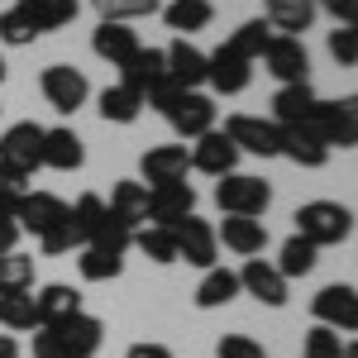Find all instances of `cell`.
<instances>
[{
  "label": "cell",
  "mask_w": 358,
  "mask_h": 358,
  "mask_svg": "<svg viewBox=\"0 0 358 358\" xmlns=\"http://www.w3.org/2000/svg\"><path fill=\"white\" fill-rule=\"evenodd\" d=\"M106 220V201L96 192L77 196L72 206H67V224H72V234H77V244H91V234H96V224Z\"/></svg>",
  "instance_id": "obj_32"
},
{
  "label": "cell",
  "mask_w": 358,
  "mask_h": 358,
  "mask_svg": "<svg viewBox=\"0 0 358 358\" xmlns=\"http://www.w3.org/2000/svg\"><path fill=\"white\" fill-rule=\"evenodd\" d=\"M48 330L62 339V349H67L72 358H96V354H101V344H106V325H101L96 315H86V310L67 315V320H57V325H48Z\"/></svg>",
  "instance_id": "obj_13"
},
{
  "label": "cell",
  "mask_w": 358,
  "mask_h": 358,
  "mask_svg": "<svg viewBox=\"0 0 358 358\" xmlns=\"http://www.w3.org/2000/svg\"><path fill=\"white\" fill-rule=\"evenodd\" d=\"M143 187H158V182H187V172H192V153H187V143H158V148H148L143 153Z\"/></svg>",
  "instance_id": "obj_15"
},
{
  "label": "cell",
  "mask_w": 358,
  "mask_h": 358,
  "mask_svg": "<svg viewBox=\"0 0 358 358\" xmlns=\"http://www.w3.org/2000/svg\"><path fill=\"white\" fill-rule=\"evenodd\" d=\"M0 167H10L15 177L29 182V177L43 167V124H34V120L10 124V129L0 134Z\"/></svg>",
  "instance_id": "obj_3"
},
{
  "label": "cell",
  "mask_w": 358,
  "mask_h": 358,
  "mask_svg": "<svg viewBox=\"0 0 358 358\" xmlns=\"http://www.w3.org/2000/svg\"><path fill=\"white\" fill-rule=\"evenodd\" d=\"M315 10H325V15H334L339 24H358V0H315Z\"/></svg>",
  "instance_id": "obj_48"
},
{
  "label": "cell",
  "mask_w": 358,
  "mask_h": 358,
  "mask_svg": "<svg viewBox=\"0 0 358 358\" xmlns=\"http://www.w3.org/2000/svg\"><path fill=\"white\" fill-rule=\"evenodd\" d=\"M34 38H38V34L29 29V20L10 5V10L0 15V43H5V48H24V43H34Z\"/></svg>",
  "instance_id": "obj_42"
},
{
  "label": "cell",
  "mask_w": 358,
  "mask_h": 358,
  "mask_svg": "<svg viewBox=\"0 0 358 358\" xmlns=\"http://www.w3.org/2000/svg\"><path fill=\"white\" fill-rule=\"evenodd\" d=\"M263 67H268L282 86L310 82V53H306V38L273 34V38H268V48H263Z\"/></svg>",
  "instance_id": "obj_9"
},
{
  "label": "cell",
  "mask_w": 358,
  "mask_h": 358,
  "mask_svg": "<svg viewBox=\"0 0 358 358\" xmlns=\"http://www.w3.org/2000/svg\"><path fill=\"white\" fill-rule=\"evenodd\" d=\"M277 158H292L296 167L315 172V167L330 163V148H325V138L315 134L310 124H287V129H282V153H277Z\"/></svg>",
  "instance_id": "obj_19"
},
{
  "label": "cell",
  "mask_w": 358,
  "mask_h": 358,
  "mask_svg": "<svg viewBox=\"0 0 358 358\" xmlns=\"http://www.w3.org/2000/svg\"><path fill=\"white\" fill-rule=\"evenodd\" d=\"M163 57H167V82L172 86H182V91H201L206 86V53L196 43L177 38V43L163 48Z\"/></svg>",
  "instance_id": "obj_17"
},
{
  "label": "cell",
  "mask_w": 358,
  "mask_h": 358,
  "mask_svg": "<svg viewBox=\"0 0 358 358\" xmlns=\"http://www.w3.org/2000/svg\"><path fill=\"white\" fill-rule=\"evenodd\" d=\"M167 77V57L163 48H138L124 67H120V86H129V91H138V96H148L153 86Z\"/></svg>",
  "instance_id": "obj_24"
},
{
  "label": "cell",
  "mask_w": 358,
  "mask_h": 358,
  "mask_svg": "<svg viewBox=\"0 0 358 358\" xmlns=\"http://www.w3.org/2000/svg\"><path fill=\"white\" fill-rule=\"evenodd\" d=\"M138 115H143V96L138 91H129V86H106L101 91V120L106 124H134Z\"/></svg>",
  "instance_id": "obj_31"
},
{
  "label": "cell",
  "mask_w": 358,
  "mask_h": 358,
  "mask_svg": "<svg viewBox=\"0 0 358 358\" xmlns=\"http://www.w3.org/2000/svg\"><path fill=\"white\" fill-rule=\"evenodd\" d=\"M38 248H43L48 258H57V253H72V248H82V244H77V234H72V224L62 220L57 229H48V234L38 239Z\"/></svg>",
  "instance_id": "obj_46"
},
{
  "label": "cell",
  "mask_w": 358,
  "mask_h": 358,
  "mask_svg": "<svg viewBox=\"0 0 358 358\" xmlns=\"http://www.w3.org/2000/svg\"><path fill=\"white\" fill-rule=\"evenodd\" d=\"M315 263H320V248H315V244H306V239H296V234H292V239L282 244V258H277L273 268H277L282 277H287V282H292V277L315 273Z\"/></svg>",
  "instance_id": "obj_36"
},
{
  "label": "cell",
  "mask_w": 358,
  "mask_h": 358,
  "mask_svg": "<svg viewBox=\"0 0 358 358\" xmlns=\"http://www.w3.org/2000/svg\"><path fill=\"white\" fill-rule=\"evenodd\" d=\"M248 82H253V62L229 53L224 43L215 53H206V86H215L220 96H239V91H248Z\"/></svg>",
  "instance_id": "obj_14"
},
{
  "label": "cell",
  "mask_w": 358,
  "mask_h": 358,
  "mask_svg": "<svg viewBox=\"0 0 358 358\" xmlns=\"http://www.w3.org/2000/svg\"><path fill=\"white\" fill-rule=\"evenodd\" d=\"M239 153H253V158H277L282 153V129L263 115H229L220 129Z\"/></svg>",
  "instance_id": "obj_6"
},
{
  "label": "cell",
  "mask_w": 358,
  "mask_h": 358,
  "mask_svg": "<svg viewBox=\"0 0 358 358\" xmlns=\"http://www.w3.org/2000/svg\"><path fill=\"white\" fill-rule=\"evenodd\" d=\"M315 0H263V20L273 34H287V38H301L306 29L315 24Z\"/></svg>",
  "instance_id": "obj_20"
},
{
  "label": "cell",
  "mask_w": 358,
  "mask_h": 358,
  "mask_svg": "<svg viewBox=\"0 0 358 358\" xmlns=\"http://www.w3.org/2000/svg\"><path fill=\"white\" fill-rule=\"evenodd\" d=\"M15 10L29 20L34 34H57L77 20V0H20Z\"/></svg>",
  "instance_id": "obj_27"
},
{
  "label": "cell",
  "mask_w": 358,
  "mask_h": 358,
  "mask_svg": "<svg viewBox=\"0 0 358 358\" xmlns=\"http://www.w3.org/2000/svg\"><path fill=\"white\" fill-rule=\"evenodd\" d=\"M349 334L330 330V325H310L301 339V358H349Z\"/></svg>",
  "instance_id": "obj_35"
},
{
  "label": "cell",
  "mask_w": 358,
  "mask_h": 358,
  "mask_svg": "<svg viewBox=\"0 0 358 358\" xmlns=\"http://www.w3.org/2000/svg\"><path fill=\"white\" fill-rule=\"evenodd\" d=\"M82 282H110V277L124 273V253H110V248H96V244H82Z\"/></svg>",
  "instance_id": "obj_33"
},
{
  "label": "cell",
  "mask_w": 358,
  "mask_h": 358,
  "mask_svg": "<svg viewBox=\"0 0 358 358\" xmlns=\"http://www.w3.org/2000/svg\"><path fill=\"white\" fill-rule=\"evenodd\" d=\"M0 82H5V57H0Z\"/></svg>",
  "instance_id": "obj_52"
},
{
  "label": "cell",
  "mask_w": 358,
  "mask_h": 358,
  "mask_svg": "<svg viewBox=\"0 0 358 358\" xmlns=\"http://www.w3.org/2000/svg\"><path fill=\"white\" fill-rule=\"evenodd\" d=\"M172 244H177V263H192V268H215L220 258V244H215V224H206L201 215H187V220L172 224Z\"/></svg>",
  "instance_id": "obj_7"
},
{
  "label": "cell",
  "mask_w": 358,
  "mask_h": 358,
  "mask_svg": "<svg viewBox=\"0 0 358 358\" xmlns=\"http://www.w3.org/2000/svg\"><path fill=\"white\" fill-rule=\"evenodd\" d=\"M163 20H167V29H177V38H192L201 29H210L215 5H210V0H167Z\"/></svg>",
  "instance_id": "obj_29"
},
{
  "label": "cell",
  "mask_w": 358,
  "mask_h": 358,
  "mask_svg": "<svg viewBox=\"0 0 358 358\" xmlns=\"http://www.w3.org/2000/svg\"><path fill=\"white\" fill-rule=\"evenodd\" d=\"M86 163V143L77 138V129L57 124V129H43V167L53 172H77Z\"/></svg>",
  "instance_id": "obj_22"
},
{
  "label": "cell",
  "mask_w": 358,
  "mask_h": 358,
  "mask_svg": "<svg viewBox=\"0 0 358 358\" xmlns=\"http://www.w3.org/2000/svg\"><path fill=\"white\" fill-rule=\"evenodd\" d=\"M91 10L101 15V24H129L158 10V0H91Z\"/></svg>",
  "instance_id": "obj_40"
},
{
  "label": "cell",
  "mask_w": 358,
  "mask_h": 358,
  "mask_svg": "<svg viewBox=\"0 0 358 358\" xmlns=\"http://www.w3.org/2000/svg\"><path fill=\"white\" fill-rule=\"evenodd\" d=\"M215 244H224L229 253H239V258H253V253H263V244H268V224L244 220V215H224V224L215 229Z\"/></svg>",
  "instance_id": "obj_23"
},
{
  "label": "cell",
  "mask_w": 358,
  "mask_h": 358,
  "mask_svg": "<svg viewBox=\"0 0 358 358\" xmlns=\"http://www.w3.org/2000/svg\"><path fill=\"white\" fill-rule=\"evenodd\" d=\"M187 153H192V172H206V177H229V172L239 167V148H234L220 129L201 134Z\"/></svg>",
  "instance_id": "obj_16"
},
{
  "label": "cell",
  "mask_w": 358,
  "mask_h": 358,
  "mask_svg": "<svg viewBox=\"0 0 358 358\" xmlns=\"http://www.w3.org/2000/svg\"><path fill=\"white\" fill-rule=\"evenodd\" d=\"M215 358H268V349L253 334H224L220 344H215Z\"/></svg>",
  "instance_id": "obj_44"
},
{
  "label": "cell",
  "mask_w": 358,
  "mask_h": 358,
  "mask_svg": "<svg viewBox=\"0 0 358 358\" xmlns=\"http://www.w3.org/2000/svg\"><path fill=\"white\" fill-rule=\"evenodd\" d=\"M143 258H153V263H177V244H172V229H163V224H143V229H134V244Z\"/></svg>",
  "instance_id": "obj_37"
},
{
  "label": "cell",
  "mask_w": 358,
  "mask_h": 358,
  "mask_svg": "<svg viewBox=\"0 0 358 358\" xmlns=\"http://www.w3.org/2000/svg\"><path fill=\"white\" fill-rule=\"evenodd\" d=\"M310 315H315V325H330L339 334H354L358 330V292L349 282H334L325 292H315L310 296Z\"/></svg>",
  "instance_id": "obj_8"
},
{
  "label": "cell",
  "mask_w": 358,
  "mask_h": 358,
  "mask_svg": "<svg viewBox=\"0 0 358 358\" xmlns=\"http://www.w3.org/2000/svg\"><path fill=\"white\" fill-rule=\"evenodd\" d=\"M167 124L177 129V138H201V134H210L215 129V101L206 96V91H182L177 96V106L163 115Z\"/></svg>",
  "instance_id": "obj_10"
},
{
  "label": "cell",
  "mask_w": 358,
  "mask_h": 358,
  "mask_svg": "<svg viewBox=\"0 0 358 358\" xmlns=\"http://www.w3.org/2000/svg\"><path fill=\"white\" fill-rule=\"evenodd\" d=\"M0 358H20V344L10 334H0Z\"/></svg>",
  "instance_id": "obj_51"
},
{
  "label": "cell",
  "mask_w": 358,
  "mask_h": 358,
  "mask_svg": "<svg viewBox=\"0 0 358 358\" xmlns=\"http://www.w3.org/2000/svg\"><path fill=\"white\" fill-rule=\"evenodd\" d=\"M239 296V273L234 268H206V277H201V287H196V306L201 310H220V306H229Z\"/></svg>",
  "instance_id": "obj_30"
},
{
  "label": "cell",
  "mask_w": 358,
  "mask_h": 358,
  "mask_svg": "<svg viewBox=\"0 0 358 358\" xmlns=\"http://www.w3.org/2000/svg\"><path fill=\"white\" fill-rule=\"evenodd\" d=\"M124 358H172V349H167V344H148V339H143V344H129V354Z\"/></svg>",
  "instance_id": "obj_49"
},
{
  "label": "cell",
  "mask_w": 358,
  "mask_h": 358,
  "mask_svg": "<svg viewBox=\"0 0 358 358\" xmlns=\"http://www.w3.org/2000/svg\"><path fill=\"white\" fill-rule=\"evenodd\" d=\"M354 234V210L339 206V201H306L296 210V239L315 248H330V244H344Z\"/></svg>",
  "instance_id": "obj_1"
},
{
  "label": "cell",
  "mask_w": 358,
  "mask_h": 358,
  "mask_svg": "<svg viewBox=\"0 0 358 358\" xmlns=\"http://www.w3.org/2000/svg\"><path fill=\"white\" fill-rule=\"evenodd\" d=\"M34 358H72V354L62 349V339H57L48 325H38V330H34Z\"/></svg>",
  "instance_id": "obj_47"
},
{
  "label": "cell",
  "mask_w": 358,
  "mask_h": 358,
  "mask_svg": "<svg viewBox=\"0 0 358 358\" xmlns=\"http://www.w3.org/2000/svg\"><path fill=\"white\" fill-rule=\"evenodd\" d=\"M67 220V201L53 192H24L20 196V210H15V224H20V234H48V229H57V224Z\"/></svg>",
  "instance_id": "obj_12"
},
{
  "label": "cell",
  "mask_w": 358,
  "mask_h": 358,
  "mask_svg": "<svg viewBox=\"0 0 358 358\" xmlns=\"http://www.w3.org/2000/svg\"><path fill=\"white\" fill-rule=\"evenodd\" d=\"M315 134L325 138V148H354L358 143V101L344 96V101H315V115L306 120Z\"/></svg>",
  "instance_id": "obj_4"
},
{
  "label": "cell",
  "mask_w": 358,
  "mask_h": 358,
  "mask_svg": "<svg viewBox=\"0 0 358 358\" xmlns=\"http://www.w3.org/2000/svg\"><path fill=\"white\" fill-rule=\"evenodd\" d=\"M106 210H110L124 229H143V224H148V187H143V182H115Z\"/></svg>",
  "instance_id": "obj_28"
},
{
  "label": "cell",
  "mask_w": 358,
  "mask_h": 358,
  "mask_svg": "<svg viewBox=\"0 0 358 358\" xmlns=\"http://www.w3.org/2000/svg\"><path fill=\"white\" fill-rule=\"evenodd\" d=\"M330 57L339 67H354L358 62V29H349V24L330 29Z\"/></svg>",
  "instance_id": "obj_45"
},
{
  "label": "cell",
  "mask_w": 358,
  "mask_h": 358,
  "mask_svg": "<svg viewBox=\"0 0 358 358\" xmlns=\"http://www.w3.org/2000/svg\"><path fill=\"white\" fill-rule=\"evenodd\" d=\"M29 192L24 177H15L10 167H0V220H15V210H20V196Z\"/></svg>",
  "instance_id": "obj_43"
},
{
  "label": "cell",
  "mask_w": 358,
  "mask_h": 358,
  "mask_svg": "<svg viewBox=\"0 0 358 358\" xmlns=\"http://www.w3.org/2000/svg\"><path fill=\"white\" fill-rule=\"evenodd\" d=\"M38 91H43V101H48L57 115H77L86 106V96H91V82L82 77V67H72V62H53V67H43Z\"/></svg>",
  "instance_id": "obj_5"
},
{
  "label": "cell",
  "mask_w": 358,
  "mask_h": 358,
  "mask_svg": "<svg viewBox=\"0 0 358 358\" xmlns=\"http://www.w3.org/2000/svg\"><path fill=\"white\" fill-rule=\"evenodd\" d=\"M0 325L10 334L38 330V315H34V296L29 292H15V296H0Z\"/></svg>",
  "instance_id": "obj_38"
},
{
  "label": "cell",
  "mask_w": 358,
  "mask_h": 358,
  "mask_svg": "<svg viewBox=\"0 0 358 358\" xmlns=\"http://www.w3.org/2000/svg\"><path fill=\"white\" fill-rule=\"evenodd\" d=\"M77 310H82V292L67 287V282H48V287H38V296H34L38 325H57V320H67V315H77Z\"/></svg>",
  "instance_id": "obj_26"
},
{
  "label": "cell",
  "mask_w": 358,
  "mask_h": 358,
  "mask_svg": "<svg viewBox=\"0 0 358 358\" xmlns=\"http://www.w3.org/2000/svg\"><path fill=\"white\" fill-rule=\"evenodd\" d=\"M34 287V258H24L20 248L0 258V296H15V292H29Z\"/></svg>",
  "instance_id": "obj_39"
},
{
  "label": "cell",
  "mask_w": 358,
  "mask_h": 358,
  "mask_svg": "<svg viewBox=\"0 0 358 358\" xmlns=\"http://www.w3.org/2000/svg\"><path fill=\"white\" fill-rule=\"evenodd\" d=\"M315 86L310 82H296V86H277L273 96V124L277 129H287V124H306L310 115H315Z\"/></svg>",
  "instance_id": "obj_21"
},
{
  "label": "cell",
  "mask_w": 358,
  "mask_h": 358,
  "mask_svg": "<svg viewBox=\"0 0 358 358\" xmlns=\"http://www.w3.org/2000/svg\"><path fill=\"white\" fill-rule=\"evenodd\" d=\"M15 244H20V224H15V220H0V258H5V253H15Z\"/></svg>",
  "instance_id": "obj_50"
},
{
  "label": "cell",
  "mask_w": 358,
  "mask_h": 358,
  "mask_svg": "<svg viewBox=\"0 0 358 358\" xmlns=\"http://www.w3.org/2000/svg\"><path fill=\"white\" fill-rule=\"evenodd\" d=\"M268 38H273L268 20H248V24H239L229 38H224V48H229V53H239L244 62H258V57H263V48H268Z\"/></svg>",
  "instance_id": "obj_34"
},
{
  "label": "cell",
  "mask_w": 358,
  "mask_h": 358,
  "mask_svg": "<svg viewBox=\"0 0 358 358\" xmlns=\"http://www.w3.org/2000/svg\"><path fill=\"white\" fill-rule=\"evenodd\" d=\"M187 215H196L192 182H158V187H148V224L172 229L177 220H187Z\"/></svg>",
  "instance_id": "obj_11"
},
{
  "label": "cell",
  "mask_w": 358,
  "mask_h": 358,
  "mask_svg": "<svg viewBox=\"0 0 358 358\" xmlns=\"http://www.w3.org/2000/svg\"><path fill=\"white\" fill-rule=\"evenodd\" d=\"M138 48H143V43H138V34L129 24H96V34H91V53L106 57L110 67H124Z\"/></svg>",
  "instance_id": "obj_25"
},
{
  "label": "cell",
  "mask_w": 358,
  "mask_h": 358,
  "mask_svg": "<svg viewBox=\"0 0 358 358\" xmlns=\"http://www.w3.org/2000/svg\"><path fill=\"white\" fill-rule=\"evenodd\" d=\"M91 244H96V248H110V253H129V244H134V229H124V224H120L110 210H106V220L96 224Z\"/></svg>",
  "instance_id": "obj_41"
},
{
  "label": "cell",
  "mask_w": 358,
  "mask_h": 358,
  "mask_svg": "<svg viewBox=\"0 0 358 358\" xmlns=\"http://www.w3.org/2000/svg\"><path fill=\"white\" fill-rule=\"evenodd\" d=\"M215 206L224 215H244V220H258L268 206H273V187L263 177H248V172H229V177H215Z\"/></svg>",
  "instance_id": "obj_2"
},
{
  "label": "cell",
  "mask_w": 358,
  "mask_h": 358,
  "mask_svg": "<svg viewBox=\"0 0 358 358\" xmlns=\"http://www.w3.org/2000/svg\"><path fill=\"white\" fill-rule=\"evenodd\" d=\"M239 292H248L263 306H287V277L277 273L273 263H263V258H248L239 268Z\"/></svg>",
  "instance_id": "obj_18"
}]
</instances>
